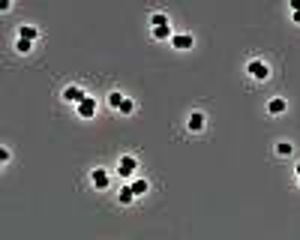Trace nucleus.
<instances>
[{"mask_svg": "<svg viewBox=\"0 0 300 240\" xmlns=\"http://www.w3.org/2000/svg\"><path fill=\"white\" fill-rule=\"evenodd\" d=\"M291 18H294V24H300V12H291Z\"/></svg>", "mask_w": 300, "mask_h": 240, "instance_id": "obj_20", "label": "nucleus"}, {"mask_svg": "<svg viewBox=\"0 0 300 240\" xmlns=\"http://www.w3.org/2000/svg\"><path fill=\"white\" fill-rule=\"evenodd\" d=\"M171 45L180 48V51H186V48L195 45V36H192V33H174V36H171Z\"/></svg>", "mask_w": 300, "mask_h": 240, "instance_id": "obj_8", "label": "nucleus"}, {"mask_svg": "<svg viewBox=\"0 0 300 240\" xmlns=\"http://www.w3.org/2000/svg\"><path fill=\"white\" fill-rule=\"evenodd\" d=\"M297 183H300V177H297Z\"/></svg>", "mask_w": 300, "mask_h": 240, "instance_id": "obj_22", "label": "nucleus"}, {"mask_svg": "<svg viewBox=\"0 0 300 240\" xmlns=\"http://www.w3.org/2000/svg\"><path fill=\"white\" fill-rule=\"evenodd\" d=\"M135 168H138V159L135 156H120V162H117V174L123 177V180H132V174H135Z\"/></svg>", "mask_w": 300, "mask_h": 240, "instance_id": "obj_3", "label": "nucleus"}, {"mask_svg": "<svg viewBox=\"0 0 300 240\" xmlns=\"http://www.w3.org/2000/svg\"><path fill=\"white\" fill-rule=\"evenodd\" d=\"M117 111H120V114H132V111H135V99H132V96H126V99H123V105H120Z\"/></svg>", "mask_w": 300, "mask_h": 240, "instance_id": "obj_16", "label": "nucleus"}, {"mask_svg": "<svg viewBox=\"0 0 300 240\" xmlns=\"http://www.w3.org/2000/svg\"><path fill=\"white\" fill-rule=\"evenodd\" d=\"M123 99H126V93H123V90H111V93H108V108H120Z\"/></svg>", "mask_w": 300, "mask_h": 240, "instance_id": "obj_13", "label": "nucleus"}, {"mask_svg": "<svg viewBox=\"0 0 300 240\" xmlns=\"http://www.w3.org/2000/svg\"><path fill=\"white\" fill-rule=\"evenodd\" d=\"M246 72H249L255 81H267V78H270V66L264 63V60H258V57H255V60L246 63Z\"/></svg>", "mask_w": 300, "mask_h": 240, "instance_id": "obj_1", "label": "nucleus"}, {"mask_svg": "<svg viewBox=\"0 0 300 240\" xmlns=\"http://www.w3.org/2000/svg\"><path fill=\"white\" fill-rule=\"evenodd\" d=\"M33 48H36V42H27V39H15V51H18V54H30Z\"/></svg>", "mask_w": 300, "mask_h": 240, "instance_id": "obj_14", "label": "nucleus"}, {"mask_svg": "<svg viewBox=\"0 0 300 240\" xmlns=\"http://www.w3.org/2000/svg\"><path fill=\"white\" fill-rule=\"evenodd\" d=\"M15 39L36 42V39H39V27H36V24H21V27H18V33H15Z\"/></svg>", "mask_w": 300, "mask_h": 240, "instance_id": "obj_7", "label": "nucleus"}, {"mask_svg": "<svg viewBox=\"0 0 300 240\" xmlns=\"http://www.w3.org/2000/svg\"><path fill=\"white\" fill-rule=\"evenodd\" d=\"M294 174H297V177H300V162H297V165H294Z\"/></svg>", "mask_w": 300, "mask_h": 240, "instance_id": "obj_21", "label": "nucleus"}, {"mask_svg": "<svg viewBox=\"0 0 300 240\" xmlns=\"http://www.w3.org/2000/svg\"><path fill=\"white\" fill-rule=\"evenodd\" d=\"M285 108H288V102L282 99V96H273V99L267 102V111H270L273 117H276V114H282V111H285Z\"/></svg>", "mask_w": 300, "mask_h": 240, "instance_id": "obj_11", "label": "nucleus"}, {"mask_svg": "<svg viewBox=\"0 0 300 240\" xmlns=\"http://www.w3.org/2000/svg\"><path fill=\"white\" fill-rule=\"evenodd\" d=\"M108 183H111V174H108V168H90V186L93 189H108Z\"/></svg>", "mask_w": 300, "mask_h": 240, "instance_id": "obj_2", "label": "nucleus"}, {"mask_svg": "<svg viewBox=\"0 0 300 240\" xmlns=\"http://www.w3.org/2000/svg\"><path fill=\"white\" fill-rule=\"evenodd\" d=\"M129 186H132L135 198H141V195H147V192H150V183H147L144 177H132V180H129Z\"/></svg>", "mask_w": 300, "mask_h": 240, "instance_id": "obj_9", "label": "nucleus"}, {"mask_svg": "<svg viewBox=\"0 0 300 240\" xmlns=\"http://www.w3.org/2000/svg\"><path fill=\"white\" fill-rule=\"evenodd\" d=\"M291 12H300V0H291Z\"/></svg>", "mask_w": 300, "mask_h": 240, "instance_id": "obj_19", "label": "nucleus"}, {"mask_svg": "<svg viewBox=\"0 0 300 240\" xmlns=\"http://www.w3.org/2000/svg\"><path fill=\"white\" fill-rule=\"evenodd\" d=\"M0 162H3V165H9V162H12V153H9L6 147H0Z\"/></svg>", "mask_w": 300, "mask_h": 240, "instance_id": "obj_18", "label": "nucleus"}, {"mask_svg": "<svg viewBox=\"0 0 300 240\" xmlns=\"http://www.w3.org/2000/svg\"><path fill=\"white\" fill-rule=\"evenodd\" d=\"M132 201H135V192H132V186L126 183V186L117 192V204H132Z\"/></svg>", "mask_w": 300, "mask_h": 240, "instance_id": "obj_12", "label": "nucleus"}, {"mask_svg": "<svg viewBox=\"0 0 300 240\" xmlns=\"http://www.w3.org/2000/svg\"><path fill=\"white\" fill-rule=\"evenodd\" d=\"M204 123H207L204 111H192V114L186 117V129H189V132H204Z\"/></svg>", "mask_w": 300, "mask_h": 240, "instance_id": "obj_6", "label": "nucleus"}, {"mask_svg": "<svg viewBox=\"0 0 300 240\" xmlns=\"http://www.w3.org/2000/svg\"><path fill=\"white\" fill-rule=\"evenodd\" d=\"M75 111H78L81 120H90V117L96 114V99H93V96H84L78 105H75Z\"/></svg>", "mask_w": 300, "mask_h": 240, "instance_id": "obj_5", "label": "nucleus"}, {"mask_svg": "<svg viewBox=\"0 0 300 240\" xmlns=\"http://www.w3.org/2000/svg\"><path fill=\"white\" fill-rule=\"evenodd\" d=\"M84 96H87V93L78 87V84H66V87L60 90V99H63V102H72V105H78Z\"/></svg>", "mask_w": 300, "mask_h": 240, "instance_id": "obj_4", "label": "nucleus"}, {"mask_svg": "<svg viewBox=\"0 0 300 240\" xmlns=\"http://www.w3.org/2000/svg\"><path fill=\"white\" fill-rule=\"evenodd\" d=\"M150 24H153V27H168V15H165V12H153V15H150Z\"/></svg>", "mask_w": 300, "mask_h": 240, "instance_id": "obj_15", "label": "nucleus"}, {"mask_svg": "<svg viewBox=\"0 0 300 240\" xmlns=\"http://www.w3.org/2000/svg\"><path fill=\"white\" fill-rule=\"evenodd\" d=\"M150 33H153V39H156V42H171V36H174L171 24H168V27H150Z\"/></svg>", "mask_w": 300, "mask_h": 240, "instance_id": "obj_10", "label": "nucleus"}, {"mask_svg": "<svg viewBox=\"0 0 300 240\" xmlns=\"http://www.w3.org/2000/svg\"><path fill=\"white\" fill-rule=\"evenodd\" d=\"M291 150H294V147H291L288 141H279V144H276V153H279V156H291Z\"/></svg>", "mask_w": 300, "mask_h": 240, "instance_id": "obj_17", "label": "nucleus"}]
</instances>
